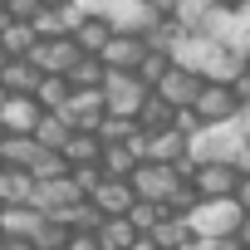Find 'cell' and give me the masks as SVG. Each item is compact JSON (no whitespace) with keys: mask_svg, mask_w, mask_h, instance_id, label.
<instances>
[{"mask_svg":"<svg viewBox=\"0 0 250 250\" xmlns=\"http://www.w3.org/2000/svg\"><path fill=\"white\" fill-rule=\"evenodd\" d=\"M0 211H5V201H0Z\"/></svg>","mask_w":250,"mask_h":250,"instance_id":"obj_50","label":"cell"},{"mask_svg":"<svg viewBox=\"0 0 250 250\" xmlns=\"http://www.w3.org/2000/svg\"><path fill=\"white\" fill-rule=\"evenodd\" d=\"M240 206H235V196H226V201H201L187 221H191V235L196 240H226V235H235V226H240Z\"/></svg>","mask_w":250,"mask_h":250,"instance_id":"obj_4","label":"cell"},{"mask_svg":"<svg viewBox=\"0 0 250 250\" xmlns=\"http://www.w3.org/2000/svg\"><path fill=\"white\" fill-rule=\"evenodd\" d=\"M5 138H10V133H5V123H0V143H5Z\"/></svg>","mask_w":250,"mask_h":250,"instance_id":"obj_48","label":"cell"},{"mask_svg":"<svg viewBox=\"0 0 250 250\" xmlns=\"http://www.w3.org/2000/svg\"><path fill=\"white\" fill-rule=\"evenodd\" d=\"M103 221H108V216H103L93 201H79V206L64 216V226H69V230H83V235H98V226H103Z\"/></svg>","mask_w":250,"mask_h":250,"instance_id":"obj_33","label":"cell"},{"mask_svg":"<svg viewBox=\"0 0 250 250\" xmlns=\"http://www.w3.org/2000/svg\"><path fill=\"white\" fill-rule=\"evenodd\" d=\"M69 177L79 182V191H83V196H93V191L103 187V167H74Z\"/></svg>","mask_w":250,"mask_h":250,"instance_id":"obj_38","label":"cell"},{"mask_svg":"<svg viewBox=\"0 0 250 250\" xmlns=\"http://www.w3.org/2000/svg\"><path fill=\"white\" fill-rule=\"evenodd\" d=\"M230 88H235V98H240V103L250 108V64H245V69H240V74L230 79Z\"/></svg>","mask_w":250,"mask_h":250,"instance_id":"obj_39","label":"cell"},{"mask_svg":"<svg viewBox=\"0 0 250 250\" xmlns=\"http://www.w3.org/2000/svg\"><path fill=\"white\" fill-rule=\"evenodd\" d=\"M69 98H74V83H69L64 74H44V83L35 88V103H40L44 113H64Z\"/></svg>","mask_w":250,"mask_h":250,"instance_id":"obj_26","label":"cell"},{"mask_svg":"<svg viewBox=\"0 0 250 250\" xmlns=\"http://www.w3.org/2000/svg\"><path fill=\"white\" fill-rule=\"evenodd\" d=\"M49 5H79V0H49Z\"/></svg>","mask_w":250,"mask_h":250,"instance_id":"obj_47","label":"cell"},{"mask_svg":"<svg viewBox=\"0 0 250 250\" xmlns=\"http://www.w3.org/2000/svg\"><path fill=\"white\" fill-rule=\"evenodd\" d=\"M69 235H74V230H69L64 221L44 216V226L35 230V240H30V245H35V250H64V245H69Z\"/></svg>","mask_w":250,"mask_h":250,"instance_id":"obj_34","label":"cell"},{"mask_svg":"<svg viewBox=\"0 0 250 250\" xmlns=\"http://www.w3.org/2000/svg\"><path fill=\"white\" fill-rule=\"evenodd\" d=\"M0 240H5V230H0Z\"/></svg>","mask_w":250,"mask_h":250,"instance_id":"obj_52","label":"cell"},{"mask_svg":"<svg viewBox=\"0 0 250 250\" xmlns=\"http://www.w3.org/2000/svg\"><path fill=\"white\" fill-rule=\"evenodd\" d=\"M44 152L49 147H40V138H5V143H0V162L20 167V172H35L44 162Z\"/></svg>","mask_w":250,"mask_h":250,"instance_id":"obj_19","label":"cell"},{"mask_svg":"<svg viewBox=\"0 0 250 250\" xmlns=\"http://www.w3.org/2000/svg\"><path fill=\"white\" fill-rule=\"evenodd\" d=\"M196 35L226 44L230 54H240L250 64V0H230V5H216L196 20Z\"/></svg>","mask_w":250,"mask_h":250,"instance_id":"obj_3","label":"cell"},{"mask_svg":"<svg viewBox=\"0 0 250 250\" xmlns=\"http://www.w3.org/2000/svg\"><path fill=\"white\" fill-rule=\"evenodd\" d=\"M187 157H191L196 167H206V162H230V167L240 172V162L250 157V143H245L240 118H235V123H206V128H196Z\"/></svg>","mask_w":250,"mask_h":250,"instance_id":"obj_2","label":"cell"},{"mask_svg":"<svg viewBox=\"0 0 250 250\" xmlns=\"http://www.w3.org/2000/svg\"><path fill=\"white\" fill-rule=\"evenodd\" d=\"M103 15L113 20V30H128V35H147L157 20H167L152 0H108Z\"/></svg>","mask_w":250,"mask_h":250,"instance_id":"obj_7","label":"cell"},{"mask_svg":"<svg viewBox=\"0 0 250 250\" xmlns=\"http://www.w3.org/2000/svg\"><path fill=\"white\" fill-rule=\"evenodd\" d=\"M79 201H88L83 191H79V182L74 177H54V182H40V191H35V211H44V216H54V221H64Z\"/></svg>","mask_w":250,"mask_h":250,"instance_id":"obj_10","label":"cell"},{"mask_svg":"<svg viewBox=\"0 0 250 250\" xmlns=\"http://www.w3.org/2000/svg\"><path fill=\"white\" fill-rule=\"evenodd\" d=\"M172 59H177L182 69H191V74L211 79V83H230V79L245 69V59H240V54H230L226 44H216V40H206V35H196V30H187V35L177 40Z\"/></svg>","mask_w":250,"mask_h":250,"instance_id":"obj_1","label":"cell"},{"mask_svg":"<svg viewBox=\"0 0 250 250\" xmlns=\"http://www.w3.org/2000/svg\"><path fill=\"white\" fill-rule=\"evenodd\" d=\"M103 177H113V182H133V172L143 167V152L133 147V143H113V147H103Z\"/></svg>","mask_w":250,"mask_h":250,"instance_id":"obj_17","label":"cell"},{"mask_svg":"<svg viewBox=\"0 0 250 250\" xmlns=\"http://www.w3.org/2000/svg\"><path fill=\"white\" fill-rule=\"evenodd\" d=\"M152 240H157L162 250H182V245H191L196 235H191V221H187V216H167V221L152 230Z\"/></svg>","mask_w":250,"mask_h":250,"instance_id":"obj_30","label":"cell"},{"mask_svg":"<svg viewBox=\"0 0 250 250\" xmlns=\"http://www.w3.org/2000/svg\"><path fill=\"white\" fill-rule=\"evenodd\" d=\"M35 191H40L35 172H20V167L0 172V201H5V206H35Z\"/></svg>","mask_w":250,"mask_h":250,"instance_id":"obj_18","label":"cell"},{"mask_svg":"<svg viewBox=\"0 0 250 250\" xmlns=\"http://www.w3.org/2000/svg\"><path fill=\"white\" fill-rule=\"evenodd\" d=\"M5 64H10V54H5V44H0V74H5Z\"/></svg>","mask_w":250,"mask_h":250,"instance_id":"obj_46","label":"cell"},{"mask_svg":"<svg viewBox=\"0 0 250 250\" xmlns=\"http://www.w3.org/2000/svg\"><path fill=\"white\" fill-rule=\"evenodd\" d=\"M138 128H143L147 138H152V133H167V128H177V108H172L167 98H157V93H152V98L143 103V113H138Z\"/></svg>","mask_w":250,"mask_h":250,"instance_id":"obj_27","label":"cell"},{"mask_svg":"<svg viewBox=\"0 0 250 250\" xmlns=\"http://www.w3.org/2000/svg\"><path fill=\"white\" fill-rule=\"evenodd\" d=\"M235 206L250 216V177H240V187H235Z\"/></svg>","mask_w":250,"mask_h":250,"instance_id":"obj_41","label":"cell"},{"mask_svg":"<svg viewBox=\"0 0 250 250\" xmlns=\"http://www.w3.org/2000/svg\"><path fill=\"white\" fill-rule=\"evenodd\" d=\"M0 44H5V54H10V59H30V54H35V44H40V30H35L30 20H15L5 35H0Z\"/></svg>","mask_w":250,"mask_h":250,"instance_id":"obj_29","label":"cell"},{"mask_svg":"<svg viewBox=\"0 0 250 250\" xmlns=\"http://www.w3.org/2000/svg\"><path fill=\"white\" fill-rule=\"evenodd\" d=\"M40 226H44V211H35V206H5L0 211V230L10 240H35Z\"/></svg>","mask_w":250,"mask_h":250,"instance_id":"obj_22","label":"cell"},{"mask_svg":"<svg viewBox=\"0 0 250 250\" xmlns=\"http://www.w3.org/2000/svg\"><path fill=\"white\" fill-rule=\"evenodd\" d=\"M191 187L201 191V201H226V196H235V187H240V172H235L230 162H206V167H196Z\"/></svg>","mask_w":250,"mask_h":250,"instance_id":"obj_13","label":"cell"},{"mask_svg":"<svg viewBox=\"0 0 250 250\" xmlns=\"http://www.w3.org/2000/svg\"><path fill=\"white\" fill-rule=\"evenodd\" d=\"M172 64H177L172 54H162V49H147V59H143V69H138V79H143L147 88H157V83H162V74H167Z\"/></svg>","mask_w":250,"mask_h":250,"instance_id":"obj_36","label":"cell"},{"mask_svg":"<svg viewBox=\"0 0 250 250\" xmlns=\"http://www.w3.org/2000/svg\"><path fill=\"white\" fill-rule=\"evenodd\" d=\"M5 10H10L15 20H30V25H35V20H40V15L49 10V0H10Z\"/></svg>","mask_w":250,"mask_h":250,"instance_id":"obj_37","label":"cell"},{"mask_svg":"<svg viewBox=\"0 0 250 250\" xmlns=\"http://www.w3.org/2000/svg\"><path fill=\"white\" fill-rule=\"evenodd\" d=\"M103 216H133V206H138V191H133V182H113V177H103V187L88 196Z\"/></svg>","mask_w":250,"mask_h":250,"instance_id":"obj_16","label":"cell"},{"mask_svg":"<svg viewBox=\"0 0 250 250\" xmlns=\"http://www.w3.org/2000/svg\"><path fill=\"white\" fill-rule=\"evenodd\" d=\"M240 128H245V143H250V108L240 113Z\"/></svg>","mask_w":250,"mask_h":250,"instance_id":"obj_45","label":"cell"},{"mask_svg":"<svg viewBox=\"0 0 250 250\" xmlns=\"http://www.w3.org/2000/svg\"><path fill=\"white\" fill-rule=\"evenodd\" d=\"M64 162H69V172L74 167H98L103 162V138L98 133H74L64 143Z\"/></svg>","mask_w":250,"mask_h":250,"instance_id":"obj_24","label":"cell"},{"mask_svg":"<svg viewBox=\"0 0 250 250\" xmlns=\"http://www.w3.org/2000/svg\"><path fill=\"white\" fill-rule=\"evenodd\" d=\"M83 59V49L74 44V35H59V40H40L35 44V54H30V64L40 69V74H74V64Z\"/></svg>","mask_w":250,"mask_h":250,"instance_id":"obj_8","label":"cell"},{"mask_svg":"<svg viewBox=\"0 0 250 250\" xmlns=\"http://www.w3.org/2000/svg\"><path fill=\"white\" fill-rule=\"evenodd\" d=\"M191 108H196L201 123H235V118L245 113V103L235 98V88H230V83H211V79L201 83V98H196Z\"/></svg>","mask_w":250,"mask_h":250,"instance_id":"obj_6","label":"cell"},{"mask_svg":"<svg viewBox=\"0 0 250 250\" xmlns=\"http://www.w3.org/2000/svg\"><path fill=\"white\" fill-rule=\"evenodd\" d=\"M147 98H152V88H147L138 74H113V69H108V83H103L108 113H118V118H138Z\"/></svg>","mask_w":250,"mask_h":250,"instance_id":"obj_5","label":"cell"},{"mask_svg":"<svg viewBox=\"0 0 250 250\" xmlns=\"http://www.w3.org/2000/svg\"><path fill=\"white\" fill-rule=\"evenodd\" d=\"M201 83H206L201 74H191V69H182V64H172V69L162 74V83H157L152 93H157V98H167L172 108H191V103L201 98Z\"/></svg>","mask_w":250,"mask_h":250,"instance_id":"obj_12","label":"cell"},{"mask_svg":"<svg viewBox=\"0 0 250 250\" xmlns=\"http://www.w3.org/2000/svg\"><path fill=\"white\" fill-rule=\"evenodd\" d=\"M40 118H44V108H40L35 98H20V93H10L5 103H0V123H5V133H10V138H35Z\"/></svg>","mask_w":250,"mask_h":250,"instance_id":"obj_15","label":"cell"},{"mask_svg":"<svg viewBox=\"0 0 250 250\" xmlns=\"http://www.w3.org/2000/svg\"><path fill=\"white\" fill-rule=\"evenodd\" d=\"M187 147H191V138H187L182 128L152 133V138H147V162H167V167H177V162L187 157Z\"/></svg>","mask_w":250,"mask_h":250,"instance_id":"obj_21","label":"cell"},{"mask_svg":"<svg viewBox=\"0 0 250 250\" xmlns=\"http://www.w3.org/2000/svg\"><path fill=\"white\" fill-rule=\"evenodd\" d=\"M113 35H118V30H113L108 15H83V25L74 30V44H79L83 54H103V49L113 44Z\"/></svg>","mask_w":250,"mask_h":250,"instance_id":"obj_20","label":"cell"},{"mask_svg":"<svg viewBox=\"0 0 250 250\" xmlns=\"http://www.w3.org/2000/svg\"><path fill=\"white\" fill-rule=\"evenodd\" d=\"M10 25H15V15H10V10H5V5H0V35H5V30H10Z\"/></svg>","mask_w":250,"mask_h":250,"instance_id":"obj_44","label":"cell"},{"mask_svg":"<svg viewBox=\"0 0 250 250\" xmlns=\"http://www.w3.org/2000/svg\"><path fill=\"white\" fill-rule=\"evenodd\" d=\"M143 128H138V118H118V113H108L103 123H98V138H103V147H113V143H133Z\"/></svg>","mask_w":250,"mask_h":250,"instance_id":"obj_32","label":"cell"},{"mask_svg":"<svg viewBox=\"0 0 250 250\" xmlns=\"http://www.w3.org/2000/svg\"><path fill=\"white\" fill-rule=\"evenodd\" d=\"M74 133H79V128H74L64 113H44V118H40V128H35L40 147H49V152H64V143H69Z\"/></svg>","mask_w":250,"mask_h":250,"instance_id":"obj_28","label":"cell"},{"mask_svg":"<svg viewBox=\"0 0 250 250\" xmlns=\"http://www.w3.org/2000/svg\"><path fill=\"white\" fill-rule=\"evenodd\" d=\"M0 5H10V0H0Z\"/></svg>","mask_w":250,"mask_h":250,"instance_id":"obj_49","label":"cell"},{"mask_svg":"<svg viewBox=\"0 0 250 250\" xmlns=\"http://www.w3.org/2000/svg\"><path fill=\"white\" fill-rule=\"evenodd\" d=\"M138 240H143V230H138L128 216H108V221L98 226V245H103V250H133Z\"/></svg>","mask_w":250,"mask_h":250,"instance_id":"obj_25","label":"cell"},{"mask_svg":"<svg viewBox=\"0 0 250 250\" xmlns=\"http://www.w3.org/2000/svg\"><path fill=\"white\" fill-rule=\"evenodd\" d=\"M0 172H5V162H0Z\"/></svg>","mask_w":250,"mask_h":250,"instance_id":"obj_51","label":"cell"},{"mask_svg":"<svg viewBox=\"0 0 250 250\" xmlns=\"http://www.w3.org/2000/svg\"><path fill=\"white\" fill-rule=\"evenodd\" d=\"M182 187V177H177V167H167V162H143L138 172H133V191H138V201H172V191Z\"/></svg>","mask_w":250,"mask_h":250,"instance_id":"obj_9","label":"cell"},{"mask_svg":"<svg viewBox=\"0 0 250 250\" xmlns=\"http://www.w3.org/2000/svg\"><path fill=\"white\" fill-rule=\"evenodd\" d=\"M167 216H172V211H167V206H162V201H138V206H133V216H128V221H133V226H138V230H143V235H152V230H157V226H162V221H167Z\"/></svg>","mask_w":250,"mask_h":250,"instance_id":"obj_35","label":"cell"},{"mask_svg":"<svg viewBox=\"0 0 250 250\" xmlns=\"http://www.w3.org/2000/svg\"><path fill=\"white\" fill-rule=\"evenodd\" d=\"M69 83H74V88H103V83H108V64H103L98 54H83V59L74 64Z\"/></svg>","mask_w":250,"mask_h":250,"instance_id":"obj_31","label":"cell"},{"mask_svg":"<svg viewBox=\"0 0 250 250\" xmlns=\"http://www.w3.org/2000/svg\"><path fill=\"white\" fill-rule=\"evenodd\" d=\"M0 83H5V93H20V98H35V88L44 83V74L30 64V59H10L5 74H0Z\"/></svg>","mask_w":250,"mask_h":250,"instance_id":"obj_23","label":"cell"},{"mask_svg":"<svg viewBox=\"0 0 250 250\" xmlns=\"http://www.w3.org/2000/svg\"><path fill=\"white\" fill-rule=\"evenodd\" d=\"M113 74H138L143 69V59H147V35H128V30H118L113 35V44L98 54Z\"/></svg>","mask_w":250,"mask_h":250,"instance_id":"obj_11","label":"cell"},{"mask_svg":"<svg viewBox=\"0 0 250 250\" xmlns=\"http://www.w3.org/2000/svg\"><path fill=\"white\" fill-rule=\"evenodd\" d=\"M64 118L74 123L79 133H98V123L108 118V103H103V88H74V98H69Z\"/></svg>","mask_w":250,"mask_h":250,"instance_id":"obj_14","label":"cell"},{"mask_svg":"<svg viewBox=\"0 0 250 250\" xmlns=\"http://www.w3.org/2000/svg\"><path fill=\"white\" fill-rule=\"evenodd\" d=\"M64 250H103V245H98V235H83V230H74Z\"/></svg>","mask_w":250,"mask_h":250,"instance_id":"obj_40","label":"cell"},{"mask_svg":"<svg viewBox=\"0 0 250 250\" xmlns=\"http://www.w3.org/2000/svg\"><path fill=\"white\" fill-rule=\"evenodd\" d=\"M0 250H35V245H30V240H10V235H5V240H0Z\"/></svg>","mask_w":250,"mask_h":250,"instance_id":"obj_43","label":"cell"},{"mask_svg":"<svg viewBox=\"0 0 250 250\" xmlns=\"http://www.w3.org/2000/svg\"><path fill=\"white\" fill-rule=\"evenodd\" d=\"M235 245L250 250V216H240V226H235Z\"/></svg>","mask_w":250,"mask_h":250,"instance_id":"obj_42","label":"cell"}]
</instances>
